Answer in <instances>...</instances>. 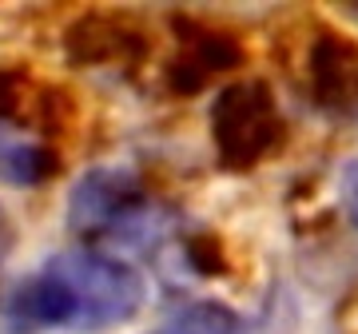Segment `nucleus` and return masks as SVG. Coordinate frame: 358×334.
I'll return each instance as SVG.
<instances>
[{
  "label": "nucleus",
  "mask_w": 358,
  "mask_h": 334,
  "mask_svg": "<svg viewBox=\"0 0 358 334\" xmlns=\"http://www.w3.org/2000/svg\"><path fill=\"white\" fill-rule=\"evenodd\" d=\"M207 131H211L219 167L231 175H243L279 152L287 124H282V112L267 80L247 76L227 84L215 96L211 112H207Z\"/></svg>",
  "instance_id": "obj_1"
},
{
  "label": "nucleus",
  "mask_w": 358,
  "mask_h": 334,
  "mask_svg": "<svg viewBox=\"0 0 358 334\" xmlns=\"http://www.w3.org/2000/svg\"><path fill=\"white\" fill-rule=\"evenodd\" d=\"M44 267L60 279L72 307V331H108L140 314L143 279L124 259L100 255V251H68L48 259Z\"/></svg>",
  "instance_id": "obj_2"
},
{
  "label": "nucleus",
  "mask_w": 358,
  "mask_h": 334,
  "mask_svg": "<svg viewBox=\"0 0 358 334\" xmlns=\"http://www.w3.org/2000/svg\"><path fill=\"white\" fill-rule=\"evenodd\" d=\"M143 207L148 191L131 167H92L68 195V227L84 239L120 235L124 227H136Z\"/></svg>",
  "instance_id": "obj_3"
},
{
  "label": "nucleus",
  "mask_w": 358,
  "mask_h": 334,
  "mask_svg": "<svg viewBox=\"0 0 358 334\" xmlns=\"http://www.w3.org/2000/svg\"><path fill=\"white\" fill-rule=\"evenodd\" d=\"M64 60L72 68H115L136 72L152 56L148 28L128 13H80L64 28Z\"/></svg>",
  "instance_id": "obj_4"
},
{
  "label": "nucleus",
  "mask_w": 358,
  "mask_h": 334,
  "mask_svg": "<svg viewBox=\"0 0 358 334\" xmlns=\"http://www.w3.org/2000/svg\"><path fill=\"white\" fill-rule=\"evenodd\" d=\"M171 32H176V56L167 64L164 80L176 96H195L203 92L219 72L243 64V48L239 40L223 32V28L195 20V16H171Z\"/></svg>",
  "instance_id": "obj_5"
},
{
  "label": "nucleus",
  "mask_w": 358,
  "mask_h": 334,
  "mask_svg": "<svg viewBox=\"0 0 358 334\" xmlns=\"http://www.w3.org/2000/svg\"><path fill=\"white\" fill-rule=\"evenodd\" d=\"M76 119V103L56 84H36L20 64H0V124L32 128L44 140L64 136Z\"/></svg>",
  "instance_id": "obj_6"
},
{
  "label": "nucleus",
  "mask_w": 358,
  "mask_h": 334,
  "mask_svg": "<svg viewBox=\"0 0 358 334\" xmlns=\"http://www.w3.org/2000/svg\"><path fill=\"white\" fill-rule=\"evenodd\" d=\"M307 84L322 112L331 116H358V44L319 28L307 44Z\"/></svg>",
  "instance_id": "obj_7"
},
{
  "label": "nucleus",
  "mask_w": 358,
  "mask_h": 334,
  "mask_svg": "<svg viewBox=\"0 0 358 334\" xmlns=\"http://www.w3.org/2000/svg\"><path fill=\"white\" fill-rule=\"evenodd\" d=\"M0 175L8 183H16V187H40V183L60 175V155L44 140L16 143V147H8L0 155Z\"/></svg>",
  "instance_id": "obj_8"
},
{
  "label": "nucleus",
  "mask_w": 358,
  "mask_h": 334,
  "mask_svg": "<svg viewBox=\"0 0 358 334\" xmlns=\"http://www.w3.org/2000/svg\"><path fill=\"white\" fill-rule=\"evenodd\" d=\"M167 334H251V331L231 307L203 298V303H192V307L179 310L176 319L167 322Z\"/></svg>",
  "instance_id": "obj_9"
},
{
  "label": "nucleus",
  "mask_w": 358,
  "mask_h": 334,
  "mask_svg": "<svg viewBox=\"0 0 358 334\" xmlns=\"http://www.w3.org/2000/svg\"><path fill=\"white\" fill-rule=\"evenodd\" d=\"M183 259H187V267L195 275H203V279H219V275H227L231 263H227V251H223V239L215 231H192L183 239Z\"/></svg>",
  "instance_id": "obj_10"
},
{
  "label": "nucleus",
  "mask_w": 358,
  "mask_h": 334,
  "mask_svg": "<svg viewBox=\"0 0 358 334\" xmlns=\"http://www.w3.org/2000/svg\"><path fill=\"white\" fill-rule=\"evenodd\" d=\"M343 207H346V219L358 227V159H350L343 171Z\"/></svg>",
  "instance_id": "obj_11"
},
{
  "label": "nucleus",
  "mask_w": 358,
  "mask_h": 334,
  "mask_svg": "<svg viewBox=\"0 0 358 334\" xmlns=\"http://www.w3.org/2000/svg\"><path fill=\"white\" fill-rule=\"evenodd\" d=\"M13 247H16V223H13V215L0 207V263L13 255Z\"/></svg>",
  "instance_id": "obj_12"
},
{
  "label": "nucleus",
  "mask_w": 358,
  "mask_h": 334,
  "mask_svg": "<svg viewBox=\"0 0 358 334\" xmlns=\"http://www.w3.org/2000/svg\"><path fill=\"white\" fill-rule=\"evenodd\" d=\"M346 13H350V16H355V20H358V4H346Z\"/></svg>",
  "instance_id": "obj_13"
}]
</instances>
